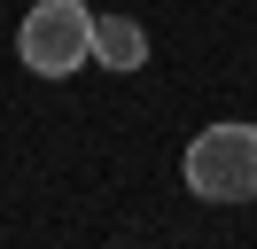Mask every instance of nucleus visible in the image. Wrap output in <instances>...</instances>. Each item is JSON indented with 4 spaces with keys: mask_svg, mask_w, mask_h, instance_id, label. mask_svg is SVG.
<instances>
[{
    "mask_svg": "<svg viewBox=\"0 0 257 249\" xmlns=\"http://www.w3.org/2000/svg\"><path fill=\"white\" fill-rule=\"evenodd\" d=\"M16 62L39 78H70L94 62V8L86 0H39L16 24Z\"/></svg>",
    "mask_w": 257,
    "mask_h": 249,
    "instance_id": "obj_1",
    "label": "nucleus"
},
{
    "mask_svg": "<svg viewBox=\"0 0 257 249\" xmlns=\"http://www.w3.org/2000/svg\"><path fill=\"white\" fill-rule=\"evenodd\" d=\"M187 195L195 202H249L257 195V125H203L187 140Z\"/></svg>",
    "mask_w": 257,
    "mask_h": 249,
    "instance_id": "obj_2",
    "label": "nucleus"
},
{
    "mask_svg": "<svg viewBox=\"0 0 257 249\" xmlns=\"http://www.w3.org/2000/svg\"><path fill=\"white\" fill-rule=\"evenodd\" d=\"M94 62L117 70V78L141 70V62H148V31L133 24V16H94Z\"/></svg>",
    "mask_w": 257,
    "mask_h": 249,
    "instance_id": "obj_3",
    "label": "nucleus"
}]
</instances>
